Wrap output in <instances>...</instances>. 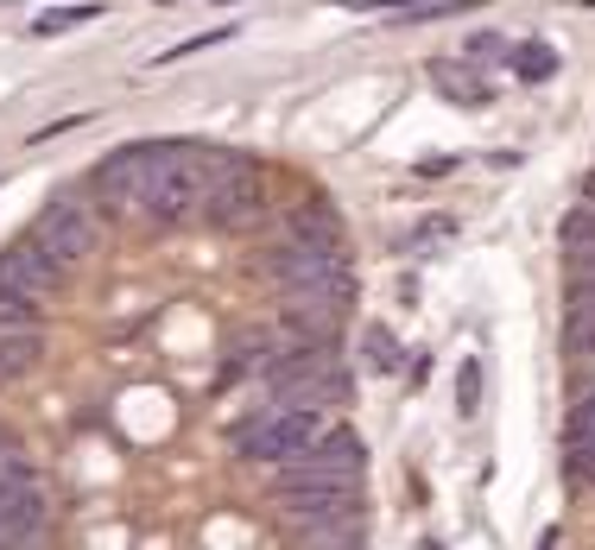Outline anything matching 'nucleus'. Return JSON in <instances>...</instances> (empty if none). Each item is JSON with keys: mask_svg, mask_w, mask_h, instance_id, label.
<instances>
[{"mask_svg": "<svg viewBox=\"0 0 595 550\" xmlns=\"http://www.w3.org/2000/svg\"><path fill=\"white\" fill-rule=\"evenodd\" d=\"M203 177L184 146H128L102 165V190L146 222H184L203 202Z\"/></svg>", "mask_w": 595, "mask_h": 550, "instance_id": "obj_1", "label": "nucleus"}, {"mask_svg": "<svg viewBox=\"0 0 595 550\" xmlns=\"http://www.w3.org/2000/svg\"><path fill=\"white\" fill-rule=\"evenodd\" d=\"M323 437H330L323 411H311V405H273V411H260V418H247V425L234 430V455H241V462L285 469V462L311 455Z\"/></svg>", "mask_w": 595, "mask_h": 550, "instance_id": "obj_2", "label": "nucleus"}, {"mask_svg": "<svg viewBox=\"0 0 595 550\" xmlns=\"http://www.w3.org/2000/svg\"><path fill=\"white\" fill-rule=\"evenodd\" d=\"M362 437H349V430H330L311 455H298V462H285L279 481H273V494L279 501H305V494H355L362 487Z\"/></svg>", "mask_w": 595, "mask_h": 550, "instance_id": "obj_3", "label": "nucleus"}, {"mask_svg": "<svg viewBox=\"0 0 595 550\" xmlns=\"http://www.w3.org/2000/svg\"><path fill=\"white\" fill-rule=\"evenodd\" d=\"M260 386H266L273 405H311V411L342 399V374H337V361H330V349L273 354V361L260 367Z\"/></svg>", "mask_w": 595, "mask_h": 550, "instance_id": "obj_4", "label": "nucleus"}, {"mask_svg": "<svg viewBox=\"0 0 595 550\" xmlns=\"http://www.w3.org/2000/svg\"><path fill=\"white\" fill-rule=\"evenodd\" d=\"M32 241L52 253L57 266H77V260L96 253V216L77 209V202H52V209L38 216V228H32Z\"/></svg>", "mask_w": 595, "mask_h": 550, "instance_id": "obj_5", "label": "nucleus"}, {"mask_svg": "<svg viewBox=\"0 0 595 550\" xmlns=\"http://www.w3.org/2000/svg\"><path fill=\"white\" fill-rule=\"evenodd\" d=\"M203 209L216 228H247L260 216V177L241 172V165H222V172L203 177Z\"/></svg>", "mask_w": 595, "mask_h": 550, "instance_id": "obj_6", "label": "nucleus"}, {"mask_svg": "<svg viewBox=\"0 0 595 550\" xmlns=\"http://www.w3.org/2000/svg\"><path fill=\"white\" fill-rule=\"evenodd\" d=\"M57 278H64V266H57V260L38 248L32 234L0 253V285H13V292H26V298H45V292H57Z\"/></svg>", "mask_w": 595, "mask_h": 550, "instance_id": "obj_7", "label": "nucleus"}, {"mask_svg": "<svg viewBox=\"0 0 595 550\" xmlns=\"http://www.w3.org/2000/svg\"><path fill=\"white\" fill-rule=\"evenodd\" d=\"M285 544L291 550H362V513H349V519H298V526H285Z\"/></svg>", "mask_w": 595, "mask_h": 550, "instance_id": "obj_8", "label": "nucleus"}, {"mask_svg": "<svg viewBox=\"0 0 595 550\" xmlns=\"http://www.w3.org/2000/svg\"><path fill=\"white\" fill-rule=\"evenodd\" d=\"M362 513V494H305V501H279V519L298 526V519H349Z\"/></svg>", "mask_w": 595, "mask_h": 550, "instance_id": "obj_9", "label": "nucleus"}, {"mask_svg": "<svg viewBox=\"0 0 595 550\" xmlns=\"http://www.w3.org/2000/svg\"><path fill=\"white\" fill-rule=\"evenodd\" d=\"M570 354H595V292H570Z\"/></svg>", "mask_w": 595, "mask_h": 550, "instance_id": "obj_10", "label": "nucleus"}, {"mask_svg": "<svg viewBox=\"0 0 595 550\" xmlns=\"http://www.w3.org/2000/svg\"><path fill=\"white\" fill-rule=\"evenodd\" d=\"M0 329H13V336H38V298L13 292V285H0Z\"/></svg>", "mask_w": 595, "mask_h": 550, "instance_id": "obj_11", "label": "nucleus"}, {"mask_svg": "<svg viewBox=\"0 0 595 550\" xmlns=\"http://www.w3.org/2000/svg\"><path fill=\"white\" fill-rule=\"evenodd\" d=\"M38 361V336H13V329H0V380H20Z\"/></svg>", "mask_w": 595, "mask_h": 550, "instance_id": "obj_12", "label": "nucleus"}, {"mask_svg": "<svg viewBox=\"0 0 595 550\" xmlns=\"http://www.w3.org/2000/svg\"><path fill=\"white\" fill-rule=\"evenodd\" d=\"M82 20H102V7H96V0H77V7H45V13L32 20V32H38V38H52V32H70V25H82Z\"/></svg>", "mask_w": 595, "mask_h": 550, "instance_id": "obj_13", "label": "nucleus"}, {"mask_svg": "<svg viewBox=\"0 0 595 550\" xmlns=\"http://www.w3.org/2000/svg\"><path fill=\"white\" fill-rule=\"evenodd\" d=\"M558 248H564V253L595 248V209H590V202H576V209L564 216V228H558Z\"/></svg>", "mask_w": 595, "mask_h": 550, "instance_id": "obj_14", "label": "nucleus"}, {"mask_svg": "<svg viewBox=\"0 0 595 550\" xmlns=\"http://www.w3.org/2000/svg\"><path fill=\"white\" fill-rule=\"evenodd\" d=\"M431 82H438L450 101H469V108H475V101H488V89H482V82H469L463 64H438V76H431Z\"/></svg>", "mask_w": 595, "mask_h": 550, "instance_id": "obj_15", "label": "nucleus"}, {"mask_svg": "<svg viewBox=\"0 0 595 550\" xmlns=\"http://www.w3.org/2000/svg\"><path fill=\"white\" fill-rule=\"evenodd\" d=\"M514 64H519V76H526V82H544V76L558 70V51H551V45H519Z\"/></svg>", "mask_w": 595, "mask_h": 550, "instance_id": "obj_16", "label": "nucleus"}, {"mask_svg": "<svg viewBox=\"0 0 595 550\" xmlns=\"http://www.w3.org/2000/svg\"><path fill=\"white\" fill-rule=\"evenodd\" d=\"M570 450L595 455V393L590 399H576V411H570Z\"/></svg>", "mask_w": 595, "mask_h": 550, "instance_id": "obj_17", "label": "nucleus"}, {"mask_svg": "<svg viewBox=\"0 0 595 550\" xmlns=\"http://www.w3.org/2000/svg\"><path fill=\"white\" fill-rule=\"evenodd\" d=\"M349 13H381V7H393V13H438V7H450V0H342Z\"/></svg>", "mask_w": 595, "mask_h": 550, "instance_id": "obj_18", "label": "nucleus"}, {"mask_svg": "<svg viewBox=\"0 0 595 550\" xmlns=\"http://www.w3.org/2000/svg\"><path fill=\"white\" fill-rule=\"evenodd\" d=\"M564 260H570V292H595V248H576Z\"/></svg>", "mask_w": 595, "mask_h": 550, "instance_id": "obj_19", "label": "nucleus"}, {"mask_svg": "<svg viewBox=\"0 0 595 550\" xmlns=\"http://www.w3.org/2000/svg\"><path fill=\"white\" fill-rule=\"evenodd\" d=\"M367 361H374V367H393V336L387 329H367Z\"/></svg>", "mask_w": 595, "mask_h": 550, "instance_id": "obj_20", "label": "nucleus"}, {"mask_svg": "<svg viewBox=\"0 0 595 550\" xmlns=\"http://www.w3.org/2000/svg\"><path fill=\"white\" fill-rule=\"evenodd\" d=\"M475 374H482V367L469 361V367H463V411H469V405H475V386H482V380H475Z\"/></svg>", "mask_w": 595, "mask_h": 550, "instance_id": "obj_21", "label": "nucleus"}, {"mask_svg": "<svg viewBox=\"0 0 595 550\" xmlns=\"http://www.w3.org/2000/svg\"><path fill=\"white\" fill-rule=\"evenodd\" d=\"M443 172H456V158H425L418 165V177H443Z\"/></svg>", "mask_w": 595, "mask_h": 550, "instance_id": "obj_22", "label": "nucleus"}, {"mask_svg": "<svg viewBox=\"0 0 595 550\" xmlns=\"http://www.w3.org/2000/svg\"><path fill=\"white\" fill-rule=\"evenodd\" d=\"M583 202H590V209H595V172H590V184H583Z\"/></svg>", "mask_w": 595, "mask_h": 550, "instance_id": "obj_23", "label": "nucleus"}]
</instances>
